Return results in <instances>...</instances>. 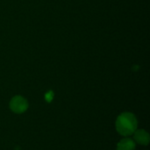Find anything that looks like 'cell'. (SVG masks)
<instances>
[{
  "instance_id": "cell-1",
  "label": "cell",
  "mask_w": 150,
  "mask_h": 150,
  "mask_svg": "<svg viewBox=\"0 0 150 150\" xmlns=\"http://www.w3.org/2000/svg\"><path fill=\"white\" fill-rule=\"evenodd\" d=\"M136 117L131 112L121 113L116 120V129L122 136H129L137 129Z\"/></svg>"
},
{
  "instance_id": "cell-5",
  "label": "cell",
  "mask_w": 150,
  "mask_h": 150,
  "mask_svg": "<svg viewBox=\"0 0 150 150\" xmlns=\"http://www.w3.org/2000/svg\"><path fill=\"white\" fill-rule=\"evenodd\" d=\"M53 98H54V92L52 91H49L45 94V99L47 100V102L50 103L53 100Z\"/></svg>"
},
{
  "instance_id": "cell-2",
  "label": "cell",
  "mask_w": 150,
  "mask_h": 150,
  "mask_svg": "<svg viewBox=\"0 0 150 150\" xmlns=\"http://www.w3.org/2000/svg\"><path fill=\"white\" fill-rule=\"evenodd\" d=\"M10 108L15 113H22L28 108V103L21 96H15L10 102Z\"/></svg>"
},
{
  "instance_id": "cell-3",
  "label": "cell",
  "mask_w": 150,
  "mask_h": 150,
  "mask_svg": "<svg viewBox=\"0 0 150 150\" xmlns=\"http://www.w3.org/2000/svg\"><path fill=\"white\" fill-rule=\"evenodd\" d=\"M134 140L136 141V142H138L141 145H148L149 142L150 137L149 134L143 129H140V130H136L134 133Z\"/></svg>"
},
{
  "instance_id": "cell-4",
  "label": "cell",
  "mask_w": 150,
  "mask_h": 150,
  "mask_svg": "<svg viewBox=\"0 0 150 150\" xmlns=\"http://www.w3.org/2000/svg\"><path fill=\"white\" fill-rule=\"evenodd\" d=\"M135 149V143L130 138L122 139L117 146V150H134Z\"/></svg>"
}]
</instances>
